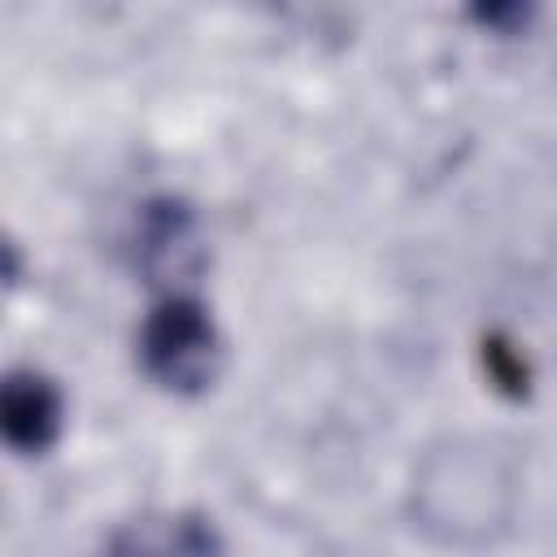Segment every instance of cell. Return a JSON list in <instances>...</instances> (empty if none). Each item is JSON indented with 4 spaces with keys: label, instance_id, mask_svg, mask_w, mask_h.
Wrapping results in <instances>:
<instances>
[{
    "label": "cell",
    "instance_id": "obj_3",
    "mask_svg": "<svg viewBox=\"0 0 557 557\" xmlns=\"http://www.w3.org/2000/svg\"><path fill=\"white\" fill-rule=\"evenodd\" d=\"M65 400L61 387L39 370H9L0 374V444L39 457L61 440Z\"/></svg>",
    "mask_w": 557,
    "mask_h": 557
},
{
    "label": "cell",
    "instance_id": "obj_1",
    "mask_svg": "<svg viewBox=\"0 0 557 557\" xmlns=\"http://www.w3.org/2000/svg\"><path fill=\"white\" fill-rule=\"evenodd\" d=\"M139 366L157 387L174 396H200L218 379L222 339L209 309L191 292L161 296L152 305L139 326Z\"/></svg>",
    "mask_w": 557,
    "mask_h": 557
},
{
    "label": "cell",
    "instance_id": "obj_2",
    "mask_svg": "<svg viewBox=\"0 0 557 557\" xmlns=\"http://www.w3.org/2000/svg\"><path fill=\"white\" fill-rule=\"evenodd\" d=\"M135 270L152 283L165 287V296H183L200 270H205V239L200 222L187 200L178 196H157L139 209L135 218Z\"/></svg>",
    "mask_w": 557,
    "mask_h": 557
},
{
    "label": "cell",
    "instance_id": "obj_4",
    "mask_svg": "<svg viewBox=\"0 0 557 557\" xmlns=\"http://www.w3.org/2000/svg\"><path fill=\"white\" fill-rule=\"evenodd\" d=\"M213 531L196 518H165V522H135L126 527L104 557H209Z\"/></svg>",
    "mask_w": 557,
    "mask_h": 557
},
{
    "label": "cell",
    "instance_id": "obj_5",
    "mask_svg": "<svg viewBox=\"0 0 557 557\" xmlns=\"http://www.w3.org/2000/svg\"><path fill=\"white\" fill-rule=\"evenodd\" d=\"M17 278H22V252H17V244L0 231V300L17 287Z\"/></svg>",
    "mask_w": 557,
    "mask_h": 557
}]
</instances>
